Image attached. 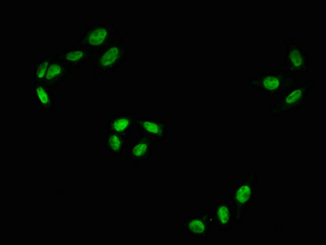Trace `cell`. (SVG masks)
<instances>
[{"label":"cell","instance_id":"6da1fadb","mask_svg":"<svg viewBox=\"0 0 326 245\" xmlns=\"http://www.w3.org/2000/svg\"><path fill=\"white\" fill-rule=\"evenodd\" d=\"M250 189L247 186H244L239 189L237 192V197L239 202H244L249 199Z\"/></svg>","mask_w":326,"mask_h":245},{"label":"cell","instance_id":"7a4b0ae2","mask_svg":"<svg viewBox=\"0 0 326 245\" xmlns=\"http://www.w3.org/2000/svg\"><path fill=\"white\" fill-rule=\"evenodd\" d=\"M191 229L193 232L197 233H202L204 230V226L203 223L199 221L195 220L190 224Z\"/></svg>","mask_w":326,"mask_h":245},{"label":"cell","instance_id":"3957f363","mask_svg":"<svg viewBox=\"0 0 326 245\" xmlns=\"http://www.w3.org/2000/svg\"><path fill=\"white\" fill-rule=\"evenodd\" d=\"M218 215L220 220L222 223H227L229 217L228 208L225 206L220 207L219 209Z\"/></svg>","mask_w":326,"mask_h":245},{"label":"cell","instance_id":"277c9868","mask_svg":"<svg viewBox=\"0 0 326 245\" xmlns=\"http://www.w3.org/2000/svg\"><path fill=\"white\" fill-rule=\"evenodd\" d=\"M110 143L112 148L114 150L118 149L121 145V141L118 138L115 136L113 135L110 138Z\"/></svg>","mask_w":326,"mask_h":245},{"label":"cell","instance_id":"5b68a950","mask_svg":"<svg viewBox=\"0 0 326 245\" xmlns=\"http://www.w3.org/2000/svg\"><path fill=\"white\" fill-rule=\"evenodd\" d=\"M38 95L42 101L44 103H46L48 102V98L46 93L41 87L37 89Z\"/></svg>","mask_w":326,"mask_h":245},{"label":"cell","instance_id":"8992f818","mask_svg":"<svg viewBox=\"0 0 326 245\" xmlns=\"http://www.w3.org/2000/svg\"><path fill=\"white\" fill-rule=\"evenodd\" d=\"M127 122L125 120H119L115 123L114 128L117 131L123 130L127 125Z\"/></svg>","mask_w":326,"mask_h":245},{"label":"cell","instance_id":"52a82bcc","mask_svg":"<svg viewBox=\"0 0 326 245\" xmlns=\"http://www.w3.org/2000/svg\"><path fill=\"white\" fill-rule=\"evenodd\" d=\"M145 148V146L143 145H140L137 146V147L134 149V153L137 155L141 154Z\"/></svg>","mask_w":326,"mask_h":245}]
</instances>
